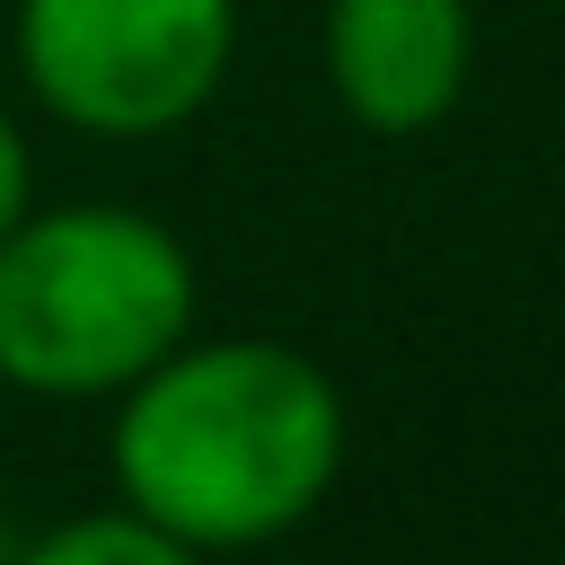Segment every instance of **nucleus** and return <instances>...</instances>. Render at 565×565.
<instances>
[{
    "instance_id": "nucleus-1",
    "label": "nucleus",
    "mask_w": 565,
    "mask_h": 565,
    "mask_svg": "<svg viewBox=\"0 0 565 565\" xmlns=\"http://www.w3.org/2000/svg\"><path fill=\"white\" fill-rule=\"evenodd\" d=\"M106 468L124 512L230 556L300 530L344 477V388L274 335H185L115 388Z\"/></svg>"
},
{
    "instance_id": "nucleus-2",
    "label": "nucleus",
    "mask_w": 565,
    "mask_h": 565,
    "mask_svg": "<svg viewBox=\"0 0 565 565\" xmlns=\"http://www.w3.org/2000/svg\"><path fill=\"white\" fill-rule=\"evenodd\" d=\"M194 335V256L132 203H53L0 238V380L115 397Z\"/></svg>"
},
{
    "instance_id": "nucleus-3",
    "label": "nucleus",
    "mask_w": 565,
    "mask_h": 565,
    "mask_svg": "<svg viewBox=\"0 0 565 565\" xmlns=\"http://www.w3.org/2000/svg\"><path fill=\"white\" fill-rule=\"evenodd\" d=\"M238 0H18V71L53 124L150 141L212 106Z\"/></svg>"
},
{
    "instance_id": "nucleus-4",
    "label": "nucleus",
    "mask_w": 565,
    "mask_h": 565,
    "mask_svg": "<svg viewBox=\"0 0 565 565\" xmlns=\"http://www.w3.org/2000/svg\"><path fill=\"white\" fill-rule=\"evenodd\" d=\"M477 71L468 0H327V88L335 106L380 132H433Z\"/></svg>"
},
{
    "instance_id": "nucleus-5",
    "label": "nucleus",
    "mask_w": 565,
    "mask_h": 565,
    "mask_svg": "<svg viewBox=\"0 0 565 565\" xmlns=\"http://www.w3.org/2000/svg\"><path fill=\"white\" fill-rule=\"evenodd\" d=\"M18 565H212V556L115 503V512H79V521L44 530L35 547H18Z\"/></svg>"
},
{
    "instance_id": "nucleus-6",
    "label": "nucleus",
    "mask_w": 565,
    "mask_h": 565,
    "mask_svg": "<svg viewBox=\"0 0 565 565\" xmlns=\"http://www.w3.org/2000/svg\"><path fill=\"white\" fill-rule=\"evenodd\" d=\"M26 203H35V168H26V141H18V124L0 115V238L26 221Z\"/></svg>"
}]
</instances>
